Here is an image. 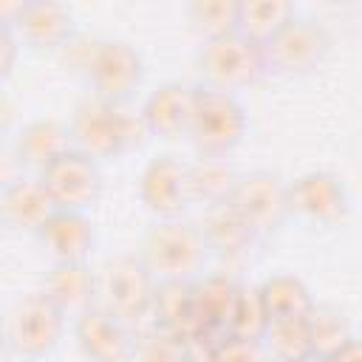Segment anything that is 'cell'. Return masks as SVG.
Wrapping results in <instances>:
<instances>
[{"label": "cell", "instance_id": "cell-1", "mask_svg": "<svg viewBox=\"0 0 362 362\" xmlns=\"http://www.w3.org/2000/svg\"><path fill=\"white\" fill-rule=\"evenodd\" d=\"M65 124L71 147L93 161L119 158L127 150L139 147L147 136L141 110H136L130 102H107L93 93L74 105Z\"/></svg>", "mask_w": 362, "mask_h": 362}, {"label": "cell", "instance_id": "cell-2", "mask_svg": "<svg viewBox=\"0 0 362 362\" xmlns=\"http://www.w3.org/2000/svg\"><path fill=\"white\" fill-rule=\"evenodd\" d=\"M136 257L153 274L156 283L164 280L192 283L198 274H204L209 249L195 223L184 218H161L153 221L141 235Z\"/></svg>", "mask_w": 362, "mask_h": 362}, {"label": "cell", "instance_id": "cell-3", "mask_svg": "<svg viewBox=\"0 0 362 362\" xmlns=\"http://www.w3.org/2000/svg\"><path fill=\"white\" fill-rule=\"evenodd\" d=\"M76 45V37H74ZM79 48L76 71L85 74L90 93L107 102H130L144 82V59L124 40H90Z\"/></svg>", "mask_w": 362, "mask_h": 362}, {"label": "cell", "instance_id": "cell-4", "mask_svg": "<svg viewBox=\"0 0 362 362\" xmlns=\"http://www.w3.org/2000/svg\"><path fill=\"white\" fill-rule=\"evenodd\" d=\"M195 68L204 88L223 90V93L252 88L269 74L263 45L243 37L240 31L204 40L195 57Z\"/></svg>", "mask_w": 362, "mask_h": 362}, {"label": "cell", "instance_id": "cell-5", "mask_svg": "<svg viewBox=\"0 0 362 362\" xmlns=\"http://www.w3.org/2000/svg\"><path fill=\"white\" fill-rule=\"evenodd\" d=\"M153 291L156 280L136 255L107 257L96 272V305L130 328L150 317Z\"/></svg>", "mask_w": 362, "mask_h": 362}, {"label": "cell", "instance_id": "cell-6", "mask_svg": "<svg viewBox=\"0 0 362 362\" xmlns=\"http://www.w3.org/2000/svg\"><path fill=\"white\" fill-rule=\"evenodd\" d=\"M201 156H229L246 136V113L235 93L198 85L187 130Z\"/></svg>", "mask_w": 362, "mask_h": 362}, {"label": "cell", "instance_id": "cell-7", "mask_svg": "<svg viewBox=\"0 0 362 362\" xmlns=\"http://www.w3.org/2000/svg\"><path fill=\"white\" fill-rule=\"evenodd\" d=\"M65 322L68 317L57 305H51L40 291L25 294L6 314V345L23 359H45L59 348Z\"/></svg>", "mask_w": 362, "mask_h": 362}, {"label": "cell", "instance_id": "cell-8", "mask_svg": "<svg viewBox=\"0 0 362 362\" xmlns=\"http://www.w3.org/2000/svg\"><path fill=\"white\" fill-rule=\"evenodd\" d=\"M331 51L328 31L311 17L294 14L274 37L263 42L266 71L277 76H305L317 71Z\"/></svg>", "mask_w": 362, "mask_h": 362}, {"label": "cell", "instance_id": "cell-9", "mask_svg": "<svg viewBox=\"0 0 362 362\" xmlns=\"http://www.w3.org/2000/svg\"><path fill=\"white\" fill-rule=\"evenodd\" d=\"M229 204L240 212V218L249 223V229L263 238L277 232L288 218V184L269 170H252V173H238V181L232 187Z\"/></svg>", "mask_w": 362, "mask_h": 362}, {"label": "cell", "instance_id": "cell-10", "mask_svg": "<svg viewBox=\"0 0 362 362\" xmlns=\"http://www.w3.org/2000/svg\"><path fill=\"white\" fill-rule=\"evenodd\" d=\"M40 181L45 192L51 195L54 206L62 212H90L93 204L102 195V170L99 161L68 150L57 161H51L42 173Z\"/></svg>", "mask_w": 362, "mask_h": 362}, {"label": "cell", "instance_id": "cell-11", "mask_svg": "<svg viewBox=\"0 0 362 362\" xmlns=\"http://www.w3.org/2000/svg\"><path fill=\"white\" fill-rule=\"evenodd\" d=\"M288 209L308 223L317 226H337L345 221L351 209L348 187L337 173L311 170L288 184Z\"/></svg>", "mask_w": 362, "mask_h": 362}, {"label": "cell", "instance_id": "cell-12", "mask_svg": "<svg viewBox=\"0 0 362 362\" xmlns=\"http://www.w3.org/2000/svg\"><path fill=\"white\" fill-rule=\"evenodd\" d=\"M139 198L156 215V221L181 218V212L189 206L187 161H181L178 156H170V153L150 158L139 178Z\"/></svg>", "mask_w": 362, "mask_h": 362}, {"label": "cell", "instance_id": "cell-13", "mask_svg": "<svg viewBox=\"0 0 362 362\" xmlns=\"http://www.w3.org/2000/svg\"><path fill=\"white\" fill-rule=\"evenodd\" d=\"M133 328L107 314L99 305H90L74 317V339L90 362H130Z\"/></svg>", "mask_w": 362, "mask_h": 362}, {"label": "cell", "instance_id": "cell-14", "mask_svg": "<svg viewBox=\"0 0 362 362\" xmlns=\"http://www.w3.org/2000/svg\"><path fill=\"white\" fill-rule=\"evenodd\" d=\"M11 28L17 40H23L34 51H62L76 37L71 8L48 0H23Z\"/></svg>", "mask_w": 362, "mask_h": 362}, {"label": "cell", "instance_id": "cell-15", "mask_svg": "<svg viewBox=\"0 0 362 362\" xmlns=\"http://www.w3.org/2000/svg\"><path fill=\"white\" fill-rule=\"evenodd\" d=\"M40 294L74 320L96 305V272L88 260H54L42 274Z\"/></svg>", "mask_w": 362, "mask_h": 362}, {"label": "cell", "instance_id": "cell-16", "mask_svg": "<svg viewBox=\"0 0 362 362\" xmlns=\"http://www.w3.org/2000/svg\"><path fill=\"white\" fill-rule=\"evenodd\" d=\"M57 212L51 195L45 192L40 175H17L3 192H0V218L6 229L37 235L45 221Z\"/></svg>", "mask_w": 362, "mask_h": 362}, {"label": "cell", "instance_id": "cell-17", "mask_svg": "<svg viewBox=\"0 0 362 362\" xmlns=\"http://www.w3.org/2000/svg\"><path fill=\"white\" fill-rule=\"evenodd\" d=\"M192 105H195V88L184 82H164L150 96L144 99L141 122L150 136L158 139H178L187 136L189 119H192Z\"/></svg>", "mask_w": 362, "mask_h": 362}, {"label": "cell", "instance_id": "cell-18", "mask_svg": "<svg viewBox=\"0 0 362 362\" xmlns=\"http://www.w3.org/2000/svg\"><path fill=\"white\" fill-rule=\"evenodd\" d=\"M238 280L229 274H198L189 283V305H192V331L195 339L201 334H223L229 322V311L238 294Z\"/></svg>", "mask_w": 362, "mask_h": 362}, {"label": "cell", "instance_id": "cell-19", "mask_svg": "<svg viewBox=\"0 0 362 362\" xmlns=\"http://www.w3.org/2000/svg\"><path fill=\"white\" fill-rule=\"evenodd\" d=\"M11 150H14V158H17L23 173L40 175L51 161H57L59 156H65L74 147H71V136H68L65 122L34 119L17 133Z\"/></svg>", "mask_w": 362, "mask_h": 362}, {"label": "cell", "instance_id": "cell-20", "mask_svg": "<svg viewBox=\"0 0 362 362\" xmlns=\"http://www.w3.org/2000/svg\"><path fill=\"white\" fill-rule=\"evenodd\" d=\"M195 226H198L209 255H221V257H240L257 240V235L249 229V223L240 218V212L229 201L204 206Z\"/></svg>", "mask_w": 362, "mask_h": 362}, {"label": "cell", "instance_id": "cell-21", "mask_svg": "<svg viewBox=\"0 0 362 362\" xmlns=\"http://www.w3.org/2000/svg\"><path fill=\"white\" fill-rule=\"evenodd\" d=\"M37 238L54 260H88L96 246V229L88 212L57 209L37 232Z\"/></svg>", "mask_w": 362, "mask_h": 362}, {"label": "cell", "instance_id": "cell-22", "mask_svg": "<svg viewBox=\"0 0 362 362\" xmlns=\"http://www.w3.org/2000/svg\"><path fill=\"white\" fill-rule=\"evenodd\" d=\"M235 181H238V173L226 156H201L198 153L192 161H187L189 204L209 206L218 201H229Z\"/></svg>", "mask_w": 362, "mask_h": 362}, {"label": "cell", "instance_id": "cell-23", "mask_svg": "<svg viewBox=\"0 0 362 362\" xmlns=\"http://www.w3.org/2000/svg\"><path fill=\"white\" fill-rule=\"evenodd\" d=\"M153 325L161 331H170L184 339H195L192 331V305H189V283L181 280H164L156 283L153 305H150Z\"/></svg>", "mask_w": 362, "mask_h": 362}, {"label": "cell", "instance_id": "cell-24", "mask_svg": "<svg viewBox=\"0 0 362 362\" xmlns=\"http://www.w3.org/2000/svg\"><path fill=\"white\" fill-rule=\"evenodd\" d=\"M257 291L269 320L308 317V311L314 308V297L308 286L294 274H272L257 286Z\"/></svg>", "mask_w": 362, "mask_h": 362}, {"label": "cell", "instance_id": "cell-25", "mask_svg": "<svg viewBox=\"0 0 362 362\" xmlns=\"http://www.w3.org/2000/svg\"><path fill=\"white\" fill-rule=\"evenodd\" d=\"M294 14L297 8L288 0H238V31L263 45Z\"/></svg>", "mask_w": 362, "mask_h": 362}, {"label": "cell", "instance_id": "cell-26", "mask_svg": "<svg viewBox=\"0 0 362 362\" xmlns=\"http://www.w3.org/2000/svg\"><path fill=\"white\" fill-rule=\"evenodd\" d=\"M308 325V342H311V354L320 356H331L334 351H339L348 339H354L351 322L348 317L337 308V305H322L314 303V308L305 317Z\"/></svg>", "mask_w": 362, "mask_h": 362}, {"label": "cell", "instance_id": "cell-27", "mask_svg": "<svg viewBox=\"0 0 362 362\" xmlns=\"http://www.w3.org/2000/svg\"><path fill=\"white\" fill-rule=\"evenodd\" d=\"M260 345L269 359L280 362H300L305 354H311L308 342V325L305 317H288V320H269Z\"/></svg>", "mask_w": 362, "mask_h": 362}, {"label": "cell", "instance_id": "cell-28", "mask_svg": "<svg viewBox=\"0 0 362 362\" xmlns=\"http://www.w3.org/2000/svg\"><path fill=\"white\" fill-rule=\"evenodd\" d=\"M130 362H192V342L153 325L133 337Z\"/></svg>", "mask_w": 362, "mask_h": 362}, {"label": "cell", "instance_id": "cell-29", "mask_svg": "<svg viewBox=\"0 0 362 362\" xmlns=\"http://www.w3.org/2000/svg\"><path fill=\"white\" fill-rule=\"evenodd\" d=\"M266 325H269V314H266V308H263V300H260L257 286L240 283L223 334L243 337V339H257V342H260Z\"/></svg>", "mask_w": 362, "mask_h": 362}, {"label": "cell", "instance_id": "cell-30", "mask_svg": "<svg viewBox=\"0 0 362 362\" xmlns=\"http://www.w3.org/2000/svg\"><path fill=\"white\" fill-rule=\"evenodd\" d=\"M187 20L204 40L232 34L238 31V0H192Z\"/></svg>", "mask_w": 362, "mask_h": 362}, {"label": "cell", "instance_id": "cell-31", "mask_svg": "<svg viewBox=\"0 0 362 362\" xmlns=\"http://www.w3.org/2000/svg\"><path fill=\"white\" fill-rule=\"evenodd\" d=\"M206 362H266V351H263V345L257 339L221 334L209 345Z\"/></svg>", "mask_w": 362, "mask_h": 362}, {"label": "cell", "instance_id": "cell-32", "mask_svg": "<svg viewBox=\"0 0 362 362\" xmlns=\"http://www.w3.org/2000/svg\"><path fill=\"white\" fill-rule=\"evenodd\" d=\"M17 51H20V42H17L14 28L0 23V82L11 74V68L17 62Z\"/></svg>", "mask_w": 362, "mask_h": 362}, {"label": "cell", "instance_id": "cell-33", "mask_svg": "<svg viewBox=\"0 0 362 362\" xmlns=\"http://www.w3.org/2000/svg\"><path fill=\"white\" fill-rule=\"evenodd\" d=\"M17 175H23V170H20L17 158H14V150H11V147H0V192H3Z\"/></svg>", "mask_w": 362, "mask_h": 362}, {"label": "cell", "instance_id": "cell-34", "mask_svg": "<svg viewBox=\"0 0 362 362\" xmlns=\"http://www.w3.org/2000/svg\"><path fill=\"white\" fill-rule=\"evenodd\" d=\"M328 362H362V348H359V339H348L339 351H334L328 356Z\"/></svg>", "mask_w": 362, "mask_h": 362}, {"label": "cell", "instance_id": "cell-35", "mask_svg": "<svg viewBox=\"0 0 362 362\" xmlns=\"http://www.w3.org/2000/svg\"><path fill=\"white\" fill-rule=\"evenodd\" d=\"M8 354V345H6V331H3V322H0V359Z\"/></svg>", "mask_w": 362, "mask_h": 362}, {"label": "cell", "instance_id": "cell-36", "mask_svg": "<svg viewBox=\"0 0 362 362\" xmlns=\"http://www.w3.org/2000/svg\"><path fill=\"white\" fill-rule=\"evenodd\" d=\"M300 362H328V356H320V354H305Z\"/></svg>", "mask_w": 362, "mask_h": 362}, {"label": "cell", "instance_id": "cell-37", "mask_svg": "<svg viewBox=\"0 0 362 362\" xmlns=\"http://www.w3.org/2000/svg\"><path fill=\"white\" fill-rule=\"evenodd\" d=\"M6 235V223H3V218H0V238Z\"/></svg>", "mask_w": 362, "mask_h": 362}, {"label": "cell", "instance_id": "cell-38", "mask_svg": "<svg viewBox=\"0 0 362 362\" xmlns=\"http://www.w3.org/2000/svg\"><path fill=\"white\" fill-rule=\"evenodd\" d=\"M266 362H280V359H269V356H266Z\"/></svg>", "mask_w": 362, "mask_h": 362}]
</instances>
